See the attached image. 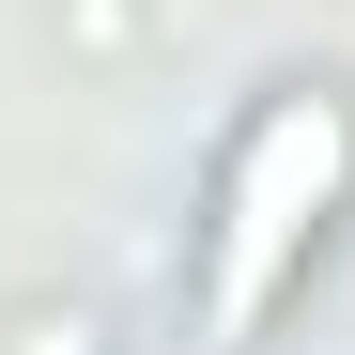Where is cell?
I'll return each instance as SVG.
<instances>
[{
	"instance_id": "6da1fadb",
	"label": "cell",
	"mask_w": 355,
	"mask_h": 355,
	"mask_svg": "<svg viewBox=\"0 0 355 355\" xmlns=\"http://www.w3.org/2000/svg\"><path fill=\"white\" fill-rule=\"evenodd\" d=\"M340 186H355V108H340V93H278L263 124H248V155H232V201H216V263H201L216 340L263 324V293L293 278V248L324 232Z\"/></svg>"
}]
</instances>
